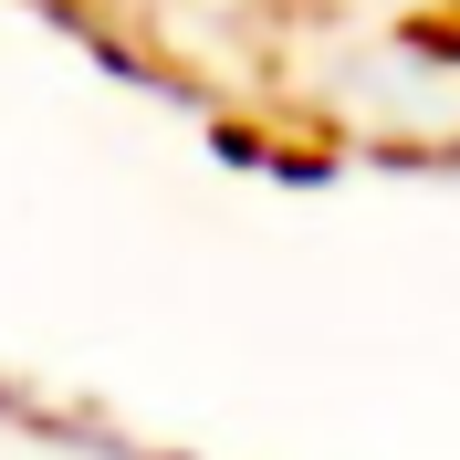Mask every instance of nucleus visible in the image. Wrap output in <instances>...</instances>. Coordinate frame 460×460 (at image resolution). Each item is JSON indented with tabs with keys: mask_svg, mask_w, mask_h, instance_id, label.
<instances>
[{
	"mask_svg": "<svg viewBox=\"0 0 460 460\" xmlns=\"http://www.w3.org/2000/svg\"><path fill=\"white\" fill-rule=\"evenodd\" d=\"M439 53H450V63H460V11H450V22H439Z\"/></svg>",
	"mask_w": 460,
	"mask_h": 460,
	"instance_id": "1",
	"label": "nucleus"
}]
</instances>
